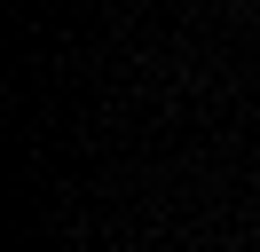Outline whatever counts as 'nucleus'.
Returning a JSON list of instances; mask_svg holds the SVG:
<instances>
[]
</instances>
